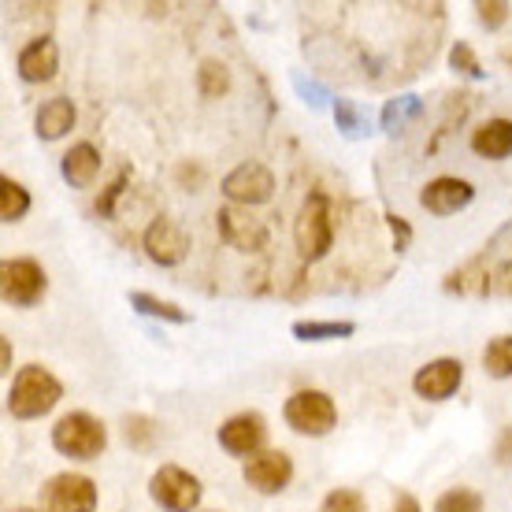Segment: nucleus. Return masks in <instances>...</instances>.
I'll return each instance as SVG.
<instances>
[{
	"label": "nucleus",
	"mask_w": 512,
	"mask_h": 512,
	"mask_svg": "<svg viewBox=\"0 0 512 512\" xmlns=\"http://www.w3.org/2000/svg\"><path fill=\"white\" fill-rule=\"evenodd\" d=\"M60 397H64V383L45 364H26L12 375L4 405L15 420H41L60 405Z\"/></svg>",
	"instance_id": "nucleus-1"
},
{
	"label": "nucleus",
	"mask_w": 512,
	"mask_h": 512,
	"mask_svg": "<svg viewBox=\"0 0 512 512\" xmlns=\"http://www.w3.org/2000/svg\"><path fill=\"white\" fill-rule=\"evenodd\" d=\"M294 245H297V256L305 260V264H316L323 256L331 253L334 245V205L331 197L323 190H312L301 201L297 208V219H294Z\"/></svg>",
	"instance_id": "nucleus-2"
},
{
	"label": "nucleus",
	"mask_w": 512,
	"mask_h": 512,
	"mask_svg": "<svg viewBox=\"0 0 512 512\" xmlns=\"http://www.w3.org/2000/svg\"><path fill=\"white\" fill-rule=\"evenodd\" d=\"M52 449L71 461H97L108 449V427L93 412H64L52 423Z\"/></svg>",
	"instance_id": "nucleus-3"
},
{
	"label": "nucleus",
	"mask_w": 512,
	"mask_h": 512,
	"mask_svg": "<svg viewBox=\"0 0 512 512\" xmlns=\"http://www.w3.org/2000/svg\"><path fill=\"white\" fill-rule=\"evenodd\" d=\"M282 420H286V427L297 431V435L323 438L338 427V405H334V397L323 394V390H297V394L286 397Z\"/></svg>",
	"instance_id": "nucleus-4"
},
{
	"label": "nucleus",
	"mask_w": 512,
	"mask_h": 512,
	"mask_svg": "<svg viewBox=\"0 0 512 512\" xmlns=\"http://www.w3.org/2000/svg\"><path fill=\"white\" fill-rule=\"evenodd\" d=\"M149 498L164 512H197L201 498H205V487H201L197 475L179 468V464H160L149 479Z\"/></svg>",
	"instance_id": "nucleus-5"
},
{
	"label": "nucleus",
	"mask_w": 512,
	"mask_h": 512,
	"mask_svg": "<svg viewBox=\"0 0 512 512\" xmlns=\"http://www.w3.org/2000/svg\"><path fill=\"white\" fill-rule=\"evenodd\" d=\"M0 294L15 308H34L49 294V275L34 256H12L0 268Z\"/></svg>",
	"instance_id": "nucleus-6"
},
{
	"label": "nucleus",
	"mask_w": 512,
	"mask_h": 512,
	"mask_svg": "<svg viewBox=\"0 0 512 512\" xmlns=\"http://www.w3.org/2000/svg\"><path fill=\"white\" fill-rule=\"evenodd\" d=\"M223 197H227V205L234 208H256V205H268L271 197H275V175H271V167L256 164H238L234 171H227V179H223Z\"/></svg>",
	"instance_id": "nucleus-7"
},
{
	"label": "nucleus",
	"mask_w": 512,
	"mask_h": 512,
	"mask_svg": "<svg viewBox=\"0 0 512 512\" xmlns=\"http://www.w3.org/2000/svg\"><path fill=\"white\" fill-rule=\"evenodd\" d=\"M45 512H97V483L82 472H60L45 483Z\"/></svg>",
	"instance_id": "nucleus-8"
},
{
	"label": "nucleus",
	"mask_w": 512,
	"mask_h": 512,
	"mask_svg": "<svg viewBox=\"0 0 512 512\" xmlns=\"http://www.w3.org/2000/svg\"><path fill=\"white\" fill-rule=\"evenodd\" d=\"M141 249L145 256L160 264V268H179L182 260L190 256V234L182 223H175L171 216H156L145 234H141Z\"/></svg>",
	"instance_id": "nucleus-9"
},
{
	"label": "nucleus",
	"mask_w": 512,
	"mask_h": 512,
	"mask_svg": "<svg viewBox=\"0 0 512 512\" xmlns=\"http://www.w3.org/2000/svg\"><path fill=\"white\" fill-rule=\"evenodd\" d=\"M242 479L256 494H282L294 479V457L286 449H260L242 464Z\"/></svg>",
	"instance_id": "nucleus-10"
},
{
	"label": "nucleus",
	"mask_w": 512,
	"mask_h": 512,
	"mask_svg": "<svg viewBox=\"0 0 512 512\" xmlns=\"http://www.w3.org/2000/svg\"><path fill=\"white\" fill-rule=\"evenodd\" d=\"M216 227L219 238L238 253H264L268 249V227L256 216H249V208L223 205L216 212Z\"/></svg>",
	"instance_id": "nucleus-11"
},
{
	"label": "nucleus",
	"mask_w": 512,
	"mask_h": 512,
	"mask_svg": "<svg viewBox=\"0 0 512 512\" xmlns=\"http://www.w3.org/2000/svg\"><path fill=\"white\" fill-rule=\"evenodd\" d=\"M464 383V364L457 357H438L427 360L423 368H416L412 375V394L423 401H449V397L461 390Z\"/></svg>",
	"instance_id": "nucleus-12"
},
{
	"label": "nucleus",
	"mask_w": 512,
	"mask_h": 512,
	"mask_svg": "<svg viewBox=\"0 0 512 512\" xmlns=\"http://www.w3.org/2000/svg\"><path fill=\"white\" fill-rule=\"evenodd\" d=\"M268 442V420L260 412H238L219 427V446L227 449L231 457H256Z\"/></svg>",
	"instance_id": "nucleus-13"
},
{
	"label": "nucleus",
	"mask_w": 512,
	"mask_h": 512,
	"mask_svg": "<svg viewBox=\"0 0 512 512\" xmlns=\"http://www.w3.org/2000/svg\"><path fill=\"white\" fill-rule=\"evenodd\" d=\"M475 201V186L468 179H457V175H438L420 190V205L431 212V216H457Z\"/></svg>",
	"instance_id": "nucleus-14"
},
{
	"label": "nucleus",
	"mask_w": 512,
	"mask_h": 512,
	"mask_svg": "<svg viewBox=\"0 0 512 512\" xmlns=\"http://www.w3.org/2000/svg\"><path fill=\"white\" fill-rule=\"evenodd\" d=\"M56 67H60V52H56V41L52 38H34L30 45L19 49V60H15L19 78L30 82V86L52 82V78H56Z\"/></svg>",
	"instance_id": "nucleus-15"
},
{
	"label": "nucleus",
	"mask_w": 512,
	"mask_h": 512,
	"mask_svg": "<svg viewBox=\"0 0 512 512\" xmlns=\"http://www.w3.org/2000/svg\"><path fill=\"white\" fill-rule=\"evenodd\" d=\"M60 175H64V182L75 186V190L93 186L97 175H101V153H97V145H93V141H75V145L60 156Z\"/></svg>",
	"instance_id": "nucleus-16"
},
{
	"label": "nucleus",
	"mask_w": 512,
	"mask_h": 512,
	"mask_svg": "<svg viewBox=\"0 0 512 512\" xmlns=\"http://www.w3.org/2000/svg\"><path fill=\"white\" fill-rule=\"evenodd\" d=\"M75 101L71 97H52L38 108V116H34V130H38L41 141H60L67 138L71 130H75Z\"/></svg>",
	"instance_id": "nucleus-17"
},
{
	"label": "nucleus",
	"mask_w": 512,
	"mask_h": 512,
	"mask_svg": "<svg viewBox=\"0 0 512 512\" xmlns=\"http://www.w3.org/2000/svg\"><path fill=\"white\" fill-rule=\"evenodd\" d=\"M472 153L483 160H505L512 156V119H487L472 130Z\"/></svg>",
	"instance_id": "nucleus-18"
},
{
	"label": "nucleus",
	"mask_w": 512,
	"mask_h": 512,
	"mask_svg": "<svg viewBox=\"0 0 512 512\" xmlns=\"http://www.w3.org/2000/svg\"><path fill=\"white\" fill-rule=\"evenodd\" d=\"M423 116V101L416 93H397L390 101L383 104V112H379V123H383L386 134H405V130Z\"/></svg>",
	"instance_id": "nucleus-19"
},
{
	"label": "nucleus",
	"mask_w": 512,
	"mask_h": 512,
	"mask_svg": "<svg viewBox=\"0 0 512 512\" xmlns=\"http://www.w3.org/2000/svg\"><path fill=\"white\" fill-rule=\"evenodd\" d=\"M130 308L134 312H141V316H149V320H160V323H190V312L182 305H175V301H167V297H156L149 294V290H130L127 294Z\"/></svg>",
	"instance_id": "nucleus-20"
},
{
	"label": "nucleus",
	"mask_w": 512,
	"mask_h": 512,
	"mask_svg": "<svg viewBox=\"0 0 512 512\" xmlns=\"http://www.w3.org/2000/svg\"><path fill=\"white\" fill-rule=\"evenodd\" d=\"M297 342H338V338H353L357 323L353 320H294L290 327Z\"/></svg>",
	"instance_id": "nucleus-21"
},
{
	"label": "nucleus",
	"mask_w": 512,
	"mask_h": 512,
	"mask_svg": "<svg viewBox=\"0 0 512 512\" xmlns=\"http://www.w3.org/2000/svg\"><path fill=\"white\" fill-rule=\"evenodd\" d=\"M331 116H334V127L342 130L346 138L360 141V138H368V134H372V119H368V112H364L357 101L338 97V101L331 104Z\"/></svg>",
	"instance_id": "nucleus-22"
},
{
	"label": "nucleus",
	"mask_w": 512,
	"mask_h": 512,
	"mask_svg": "<svg viewBox=\"0 0 512 512\" xmlns=\"http://www.w3.org/2000/svg\"><path fill=\"white\" fill-rule=\"evenodd\" d=\"M30 212V190L12 175H0V219L4 223H19Z\"/></svg>",
	"instance_id": "nucleus-23"
},
{
	"label": "nucleus",
	"mask_w": 512,
	"mask_h": 512,
	"mask_svg": "<svg viewBox=\"0 0 512 512\" xmlns=\"http://www.w3.org/2000/svg\"><path fill=\"white\" fill-rule=\"evenodd\" d=\"M123 438H127L130 449H138V453H153L156 442H160V423H156L153 416L134 412V416L123 420Z\"/></svg>",
	"instance_id": "nucleus-24"
},
{
	"label": "nucleus",
	"mask_w": 512,
	"mask_h": 512,
	"mask_svg": "<svg viewBox=\"0 0 512 512\" xmlns=\"http://www.w3.org/2000/svg\"><path fill=\"white\" fill-rule=\"evenodd\" d=\"M483 372L490 379H512V334L490 338L483 349Z\"/></svg>",
	"instance_id": "nucleus-25"
},
{
	"label": "nucleus",
	"mask_w": 512,
	"mask_h": 512,
	"mask_svg": "<svg viewBox=\"0 0 512 512\" xmlns=\"http://www.w3.org/2000/svg\"><path fill=\"white\" fill-rule=\"evenodd\" d=\"M197 90H201V97H223V93H231V71H227V64L216 60V56L201 60V67H197Z\"/></svg>",
	"instance_id": "nucleus-26"
},
{
	"label": "nucleus",
	"mask_w": 512,
	"mask_h": 512,
	"mask_svg": "<svg viewBox=\"0 0 512 512\" xmlns=\"http://www.w3.org/2000/svg\"><path fill=\"white\" fill-rule=\"evenodd\" d=\"M483 509H487V501L472 487H453L446 494H438L435 501V512H483Z\"/></svg>",
	"instance_id": "nucleus-27"
},
{
	"label": "nucleus",
	"mask_w": 512,
	"mask_h": 512,
	"mask_svg": "<svg viewBox=\"0 0 512 512\" xmlns=\"http://www.w3.org/2000/svg\"><path fill=\"white\" fill-rule=\"evenodd\" d=\"M449 67H453V71H457L461 78H472V82L487 78V71H483V60H479V52H475L468 41H453V49H449Z\"/></svg>",
	"instance_id": "nucleus-28"
},
{
	"label": "nucleus",
	"mask_w": 512,
	"mask_h": 512,
	"mask_svg": "<svg viewBox=\"0 0 512 512\" xmlns=\"http://www.w3.org/2000/svg\"><path fill=\"white\" fill-rule=\"evenodd\" d=\"M475 19L483 30H501V26H509L512 19V4L509 0H475Z\"/></svg>",
	"instance_id": "nucleus-29"
},
{
	"label": "nucleus",
	"mask_w": 512,
	"mask_h": 512,
	"mask_svg": "<svg viewBox=\"0 0 512 512\" xmlns=\"http://www.w3.org/2000/svg\"><path fill=\"white\" fill-rule=\"evenodd\" d=\"M316 512H368V501H364V494H360V490L338 487L320 501V509H316Z\"/></svg>",
	"instance_id": "nucleus-30"
},
{
	"label": "nucleus",
	"mask_w": 512,
	"mask_h": 512,
	"mask_svg": "<svg viewBox=\"0 0 512 512\" xmlns=\"http://www.w3.org/2000/svg\"><path fill=\"white\" fill-rule=\"evenodd\" d=\"M134 179V167H119V175L108 186H104V193L97 197V216H116V201L123 197V190H127V182Z\"/></svg>",
	"instance_id": "nucleus-31"
},
{
	"label": "nucleus",
	"mask_w": 512,
	"mask_h": 512,
	"mask_svg": "<svg viewBox=\"0 0 512 512\" xmlns=\"http://www.w3.org/2000/svg\"><path fill=\"white\" fill-rule=\"evenodd\" d=\"M294 90H297V97L308 104V108H323V104L331 101V93L323 90L316 78H305V75H294Z\"/></svg>",
	"instance_id": "nucleus-32"
},
{
	"label": "nucleus",
	"mask_w": 512,
	"mask_h": 512,
	"mask_svg": "<svg viewBox=\"0 0 512 512\" xmlns=\"http://www.w3.org/2000/svg\"><path fill=\"white\" fill-rule=\"evenodd\" d=\"M487 260H494V264H512V223H505L494 238L487 242Z\"/></svg>",
	"instance_id": "nucleus-33"
},
{
	"label": "nucleus",
	"mask_w": 512,
	"mask_h": 512,
	"mask_svg": "<svg viewBox=\"0 0 512 512\" xmlns=\"http://www.w3.org/2000/svg\"><path fill=\"white\" fill-rule=\"evenodd\" d=\"M386 223H390V231H394V249H397V253H401V249H409V242H412V227H409V223H405L401 216H394V212L386 216Z\"/></svg>",
	"instance_id": "nucleus-34"
},
{
	"label": "nucleus",
	"mask_w": 512,
	"mask_h": 512,
	"mask_svg": "<svg viewBox=\"0 0 512 512\" xmlns=\"http://www.w3.org/2000/svg\"><path fill=\"white\" fill-rule=\"evenodd\" d=\"M175 175H179L182 186H190V193H197V190H201V182H205V171H201L197 164H182Z\"/></svg>",
	"instance_id": "nucleus-35"
},
{
	"label": "nucleus",
	"mask_w": 512,
	"mask_h": 512,
	"mask_svg": "<svg viewBox=\"0 0 512 512\" xmlns=\"http://www.w3.org/2000/svg\"><path fill=\"white\" fill-rule=\"evenodd\" d=\"M494 457H498V464H512V427H501L498 446H494Z\"/></svg>",
	"instance_id": "nucleus-36"
},
{
	"label": "nucleus",
	"mask_w": 512,
	"mask_h": 512,
	"mask_svg": "<svg viewBox=\"0 0 512 512\" xmlns=\"http://www.w3.org/2000/svg\"><path fill=\"white\" fill-rule=\"evenodd\" d=\"M390 512H423V509H420V501H416V494H397Z\"/></svg>",
	"instance_id": "nucleus-37"
},
{
	"label": "nucleus",
	"mask_w": 512,
	"mask_h": 512,
	"mask_svg": "<svg viewBox=\"0 0 512 512\" xmlns=\"http://www.w3.org/2000/svg\"><path fill=\"white\" fill-rule=\"evenodd\" d=\"M0 368L12 372V342L8 338H0Z\"/></svg>",
	"instance_id": "nucleus-38"
},
{
	"label": "nucleus",
	"mask_w": 512,
	"mask_h": 512,
	"mask_svg": "<svg viewBox=\"0 0 512 512\" xmlns=\"http://www.w3.org/2000/svg\"><path fill=\"white\" fill-rule=\"evenodd\" d=\"M501 60H505V64H512V49H505V52H501Z\"/></svg>",
	"instance_id": "nucleus-39"
},
{
	"label": "nucleus",
	"mask_w": 512,
	"mask_h": 512,
	"mask_svg": "<svg viewBox=\"0 0 512 512\" xmlns=\"http://www.w3.org/2000/svg\"><path fill=\"white\" fill-rule=\"evenodd\" d=\"M15 512H34V509H15Z\"/></svg>",
	"instance_id": "nucleus-40"
},
{
	"label": "nucleus",
	"mask_w": 512,
	"mask_h": 512,
	"mask_svg": "<svg viewBox=\"0 0 512 512\" xmlns=\"http://www.w3.org/2000/svg\"><path fill=\"white\" fill-rule=\"evenodd\" d=\"M201 512H219V509H201Z\"/></svg>",
	"instance_id": "nucleus-41"
}]
</instances>
